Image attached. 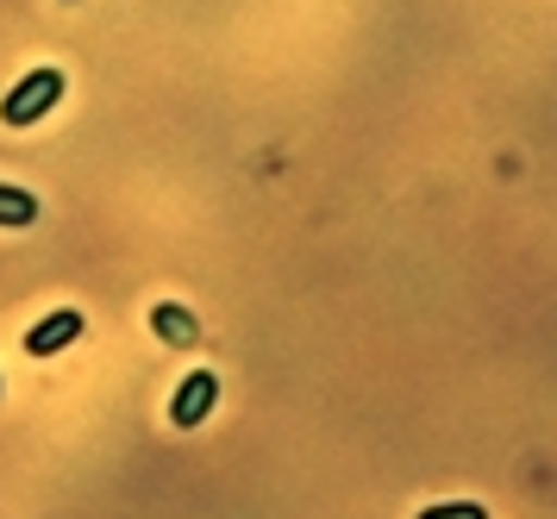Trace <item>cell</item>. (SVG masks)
<instances>
[{
    "instance_id": "obj_2",
    "label": "cell",
    "mask_w": 557,
    "mask_h": 519,
    "mask_svg": "<svg viewBox=\"0 0 557 519\" xmlns=\"http://www.w3.org/2000/svg\"><path fill=\"white\" fill-rule=\"evenodd\" d=\"M213 400H220V375H213V370H195V375L176 388V400H170V420H176V425H201L207 413H213Z\"/></svg>"
},
{
    "instance_id": "obj_5",
    "label": "cell",
    "mask_w": 557,
    "mask_h": 519,
    "mask_svg": "<svg viewBox=\"0 0 557 519\" xmlns=\"http://www.w3.org/2000/svg\"><path fill=\"white\" fill-rule=\"evenodd\" d=\"M420 519H488V507H476V501H438Z\"/></svg>"
},
{
    "instance_id": "obj_6",
    "label": "cell",
    "mask_w": 557,
    "mask_h": 519,
    "mask_svg": "<svg viewBox=\"0 0 557 519\" xmlns=\"http://www.w3.org/2000/svg\"><path fill=\"white\" fill-rule=\"evenodd\" d=\"M157 325H163V338H176V345H188V338H195V320H188V313H176V307H163V313H157Z\"/></svg>"
},
{
    "instance_id": "obj_1",
    "label": "cell",
    "mask_w": 557,
    "mask_h": 519,
    "mask_svg": "<svg viewBox=\"0 0 557 519\" xmlns=\"http://www.w3.org/2000/svg\"><path fill=\"white\" fill-rule=\"evenodd\" d=\"M57 100H63V70L45 63V70L20 75V82L7 88V100H0V125H38Z\"/></svg>"
},
{
    "instance_id": "obj_4",
    "label": "cell",
    "mask_w": 557,
    "mask_h": 519,
    "mask_svg": "<svg viewBox=\"0 0 557 519\" xmlns=\"http://www.w3.org/2000/svg\"><path fill=\"white\" fill-rule=\"evenodd\" d=\"M32 220H38V195L0 182V225H32Z\"/></svg>"
},
{
    "instance_id": "obj_3",
    "label": "cell",
    "mask_w": 557,
    "mask_h": 519,
    "mask_svg": "<svg viewBox=\"0 0 557 519\" xmlns=\"http://www.w3.org/2000/svg\"><path fill=\"white\" fill-rule=\"evenodd\" d=\"M76 338H82V313H70V307H63V313H51V320H38V325H32L26 350H32V357H51V350L76 345Z\"/></svg>"
}]
</instances>
